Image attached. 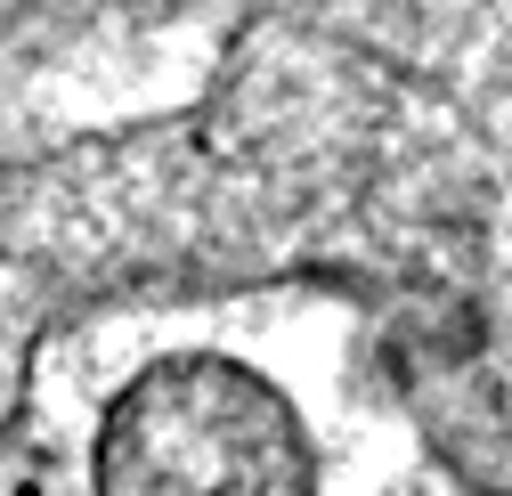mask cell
Returning <instances> with one entry per match:
<instances>
[{"label": "cell", "mask_w": 512, "mask_h": 496, "mask_svg": "<svg viewBox=\"0 0 512 496\" xmlns=\"http://www.w3.org/2000/svg\"><path fill=\"white\" fill-rule=\"evenodd\" d=\"M106 496H309V440L293 407L244 366H163L114 407Z\"/></svg>", "instance_id": "1"}]
</instances>
